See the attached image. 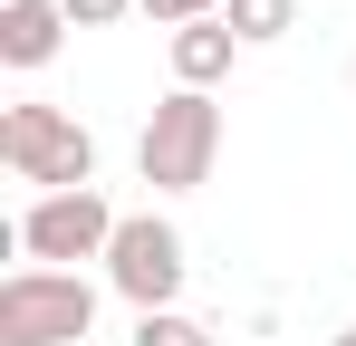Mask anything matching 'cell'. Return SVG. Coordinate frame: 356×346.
<instances>
[{
  "label": "cell",
  "mask_w": 356,
  "mask_h": 346,
  "mask_svg": "<svg viewBox=\"0 0 356 346\" xmlns=\"http://www.w3.org/2000/svg\"><path fill=\"white\" fill-rule=\"evenodd\" d=\"M212 164H222V106L202 87H174L164 106L145 115V135H135V173L154 192H202Z\"/></svg>",
  "instance_id": "1"
},
{
  "label": "cell",
  "mask_w": 356,
  "mask_h": 346,
  "mask_svg": "<svg viewBox=\"0 0 356 346\" xmlns=\"http://www.w3.org/2000/svg\"><path fill=\"white\" fill-rule=\"evenodd\" d=\"M0 164H10V183H39V192H97V135L67 106H10Z\"/></svg>",
  "instance_id": "2"
},
{
  "label": "cell",
  "mask_w": 356,
  "mask_h": 346,
  "mask_svg": "<svg viewBox=\"0 0 356 346\" xmlns=\"http://www.w3.org/2000/svg\"><path fill=\"white\" fill-rule=\"evenodd\" d=\"M77 337H97V279L19 260L0 279V346H77Z\"/></svg>",
  "instance_id": "3"
},
{
  "label": "cell",
  "mask_w": 356,
  "mask_h": 346,
  "mask_svg": "<svg viewBox=\"0 0 356 346\" xmlns=\"http://www.w3.org/2000/svg\"><path fill=\"white\" fill-rule=\"evenodd\" d=\"M116 202L106 192H39L29 212H19V250H29V270H77V260H106L116 250Z\"/></svg>",
  "instance_id": "4"
},
{
  "label": "cell",
  "mask_w": 356,
  "mask_h": 346,
  "mask_svg": "<svg viewBox=\"0 0 356 346\" xmlns=\"http://www.w3.org/2000/svg\"><path fill=\"white\" fill-rule=\"evenodd\" d=\"M106 288H116L135 318L174 308V298H183V231L164 222V212H125L116 250H106Z\"/></svg>",
  "instance_id": "5"
},
{
  "label": "cell",
  "mask_w": 356,
  "mask_h": 346,
  "mask_svg": "<svg viewBox=\"0 0 356 346\" xmlns=\"http://www.w3.org/2000/svg\"><path fill=\"white\" fill-rule=\"evenodd\" d=\"M58 49H67L58 0H0V67H49Z\"/></svg>",
  "instance_id": "6"
},
{
  "label": "cell",
  "mask_w": 356,
  "mask_h": 346,
  "mask_svg": "<svg viewBox=\"0 0 356 346\" xmlns=\"http://www.w3.org/2000/svg\"><path fill=\"white\" fill-rule=\"evenodd\" d=\"M164 49H174V87H202V97H212V87L232 77L241 39H232V19H193V29H174Z\"/></svg>",
  "instance_id": "7"
},
{
  "label": "cell",
  "mask_w": 356,
  "mask_h": 346,
  "mask_svg": "<svg viewBox=\"0 0 356 346\" xmlns=\"http://www.w3.org/2000/svg\"><path fill=\"white\" fill-rule=\"evenodd\" d=\"M222 19H232L241 49H270V39H289V29H298V0H232Z\"/></svg>",
  "instance_id": "8"
},
{
  "label": "cell",
  "mask_w": 356,
  "mask_h": 346,
  "mask_svg": "<svg viewBox=\"0 0 356 346\" xmlns=\"http://www.w3.org/2000/svg\"><path fill=\"white\" fill-rule=\"evenodd\" d=\"M135 346H222L202 318H183V308H154V318H135Z\"/></svg>",
  "instance_id": "9"
},
{
  "label": "cell",
  "mask_w": 356,
  "mask_h": 346,
  "mask_svg": "<svg viewBox=\"0 0 356 346\" xmlns=\"http://www.w3.org/2000/svg\"><path fill=\"white\" fill-rule=\"evenodd\" d=\"M135 10H145L154 29H193V19H222L232 0H135Z\"/></svg>",
  "instance_id": "10"
},
{
  "label": "cell",
  "mask_w": 356,
  "mask_h": 346,
  "mask_svg": "<svg viewBox=\"0 0 356 346\" xmlns=\"http://www.w3.org/2000/svg\"><path fill=\"white\" fill-rule=\"evenodd\" d=\"M58 10H67V29H116L135 0H58Z\"/></svg>",
  "instance_id": "11"
},
{
  "label": "cell",
  "mask_w": 356,
  "mask_h": 346,
  "mask_svg": "<svg viewBox=\"0 0 356 346\" xmlns=\"http://www.w3.org/2000/svg\"><path fill=\"white\" fill-rule=\"evenodd\" d=\"M327 346H356V327H337V337H327Z\"/></svg>",
  "instance_id": "12"
}]
</instances>
